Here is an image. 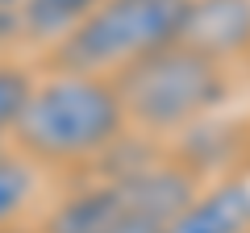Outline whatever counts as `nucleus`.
<instances>
[{"instance_id": "obj_1", "label": "nucleus", "mask_w": 250, "mask_h": 233, "mask_svg": "<svg viewBox=\"0 0 250 233\" xmlns=\"http://www.w3.org/2000/svg\"><path fill=\"white\" fill-rule=\"evenodd\" d=\"M125 134V108L113 79L59 71L38 83L17 121V142L42 162H83L117 146Z\"/></svg>"}, {"instance_id": "obj_2", "label": "nucleus", "mask_w": 250, "mask_h": 233, "mask_svg": "<svg viewBox=\"0 0 250 233\" xmlns=\"http://www.w3.org/2000/svg\"><path fill=\"white\" fill-rule=\"evenodd\" d=\"M108 79H113L117 100L125 108V121H134L142 129H154V134L200 125L225 100L221 63L188 50L179 42L121 67Z\"/></svg>"}, {"instance_id": "obj_3", "label": "nucleus", "mask_w": 250, "mask_h": 233, "mask_svg": "<svg viewBox=\"0 0 250 233\" xmlns=\"http://www.w3.org/2000/svg\"><path fill=\"white\" fill-rule=\"evenodd\" d=\"M192 196L196 183L184 167L138 162L71 196L54 213L50 233H163Z\"/></svg>"}, {"instance_id": "obj_4", "label": "nucleus", "mask_w": 250, "mask_h": 233, "mask_svg": "<svg viewBox=\"0 0 250 233\" xmlns=\"http://www.w3.org/2000/svg\"><path fill=\"white\" fill-rule=\"evenodd\" d=\"M188 0H100L54 46L59 71L117 75L179 38Z\"/></svg>"}, {"instance_id": "obj_5", "label": "nucleus", "mask_w": 250, "mask_h": 233, "mask_svg": "<svg viewBox=\"0 0 250 233\" xmlns=\"http://www.w3.org/2000/svg\"><path fill=\"white\" fill-rule=\"evenodd\" d=\"M175 42L213 63L250 50V0H188Z\"/></svg>"}, {"instance_id": "obj_6", "label": "nucleus", "mask_w": 250, "mask_h": 233, "mask_svg": "<svg viewBox=\"0 0 250 233\" xmlns=\"http://www.w3.org/2000/svg\"><path fill=\"white\" fill-rule=\"evenodd\" d=\"M163 233H250V183L225 179L192 196Z\"/></svg>"}, {"instance_id": "obj_7", "label": "nucleus", "mask_w": 250, "mask_h": 233, "mask_svg": "<svg viewBox=\"0 0 250 233\" xmlns=\"http://www.w3.org/2000/svg\"><path fill=\"white\" fill-rule=\"evenodd\" d=\"M100 0H21V21L38 38H62Z\"/></svg>"}, {"instance_id": "obj_8", "label": "nucleus", "mask_w": 250, "mask_h": 233, "mask_svg": "<svg viewBox=\"0 0 250 233\" xmlns=\"http://www.w3.org/2000/svg\"><path fill=\"white\" fill-rule=\"evenodd\" d=\"M29 192H34V179H29V167L17 158H4L0 154V229L29 204Z\"/></svg>"}, {"instance_id": "obj_9", "label": "nucleus", "mask_w": 250, "mask_h": 233, "mask_svg": "<svg viewBox=\"0 0 250 233\" xmlns=\"http://www.w3.org/2000/svg\"><path fill=\"white\" fill-rule=\"evenodd\" d=\"M29 92H34V83H29L25 71H17V67H4V63H0V134L17 129L21 113H25Z\"/></svg>"}, {"instance_id": "obj_10", "label": "nucleus", "mask_w": 250, "mask_h": 233, "mask_svg": "<svg viewBox=\"0 0 250 233\" xmlns=\"http://www.w3.org/2000/svg\"><path fill=\"white\" fill-rule=\"evenodd\" d=\"M0 233H13V229H0Z\"/></svg>"}]
</instances>
